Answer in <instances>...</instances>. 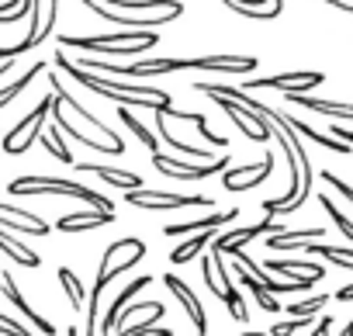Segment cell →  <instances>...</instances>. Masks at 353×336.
<instances>
[{
    "instance_id": "obj_23",
    "label": "cell",
    "mask_w": 353,
    "mask_h": 336,
    "mask_svg": "<svg viewBox=\"0 0 353 336\" xmlns=\"http://www.w3.org/2000/svg\"><path fill=\"white\" fill-rule=\"evenodd\" d=\"M325 229L322 226H305V229H284V233H270L267 236V246L274 253H288V250H301L305 243H315L322 239Z\"/></svg>"
},
{
    "instance_id": "obj_37",
    "label": "cell",
    "mask_w": 353,
    "mask_h": 336,
    "mask_svg": "<svg viewBox=\"0 0 353 336\" xmlns=\"http://www.w3.org/2000/svg\"><path fill=\"white\" fill-rule=\"evenodd\" d=\"M325 305H329V295H312V298H301V302L284 305V312H288L291 319H315L319 308H325Z\"/></svg>"
},
{
    "instance_id": "obj_34",
    "label": "cell",
    "mask_w": 353,
    "mask_h": 336,
    "mask_svg": "<svg viewBox=\"0 0 353 336\" xmlns=\"http://www.w3.org/2000/svg\"><path fill=\"white\" fill-rule=\"evenodd\" d=\"M56 277H59V284H63V291H66V298H70V308H73V312H83V308H87L83 281H80L70 267H59V270H56Z\"/></svg>"
},
{
    "instance_id": "obj_36",
    "label": "cell",
    "mask_w": 353,
    "mask_h": 336,
    "mask_svg": "<svg viewBox=\"0 0 353 336\" xmlns=\"http://www.w3.org/2000/svg\"><path fill=\"white\" fill-rule=\"evenodd\" d=\"M118 118H121V125H125V128H128V132H132V135H135V139H139V142H142L149 152H159L156 135H152V132H149V128H145V125H142V121H139V118H135L128 108H118Z\"/></svg>"
},
{
    "instance_id": "obj_43",
    "label": "cell",
    "mask_w": 353,
    "mask_h": 336,
    "mask_svg": "<svg viewBox=\"0 0 353 336\" xmlns=\"http://www.w3.org/2000/svg\"><path fill=\"white\" fill-rule=\"evenodd\" d=\"M319 177H322V181H325V184H329V188H332V191L339 195V198H346V201L353 205V188H350V184H346L343 177H336L332 170H319Z\"/></svg>"
},
{
    "instance_id": "obj_9",
    "label": "cell",
    "mask_w": 353,
    "mask_h": 336,
    "mask_svg": "<svg viewBox=\"0 0 353 336\" xmlns=\"http://www.w3.org/2000/svg\"><path fill=\"white\" fill-rule=\"evenodd\" d=\"M288 226L274 222V215H267L260 226H236V229H225L212 239V257H236L239 250H246V243H253L256 236H270V233H284Z\"/></svg>"
},
{
    "instance_id": "obj_4",
    "label": "cell",
    "mask_w": 353,
    "mask_h": 336,
    "mask_svg": "<svg viewBox=\"0 0 353 336\" xmlns=\"http://www.w3.org/2000/svg\"><path fill=\"white\" fill-rule=\"evenodd\" d=\"M8 195L11 198H35V195H59V198H80V201H87L90 208H97V212H114V201L111 198H104V195H97L94 188H83V184H77V181H66V177H18V181H11L8 184Z\"/></svg>"
},
{
    "instance_id": "obj_15",
    "label": "cell",
    "mask_w": 353,
    "mask_h": 336,
    "mask_svg": "<svg viewBox=\"0 0 353 336\" xmlns=\"http://www.w3.org/2000/svg\"><path fill=\"white\" fill-rule=\"evenodd\" d=\"M0 229L4 233H21V236H39V239H46L52 233V226H46V219L32 215L28 208L8 205V201H0Z\"/></svg>"
},
{
    "instance_id": "obj_51",
    "label": "cell",
    "mask_w": 353,
    "mask_h": 336,
    "mask_svg": "<svg viewBox=\"0 0 353 336\" xmlns=\"http://www.w3.org/2000/svg\"><path fill=\"white\" fill-rule=\"evenodd\" d=\"M66 336H80V329H77V326H70V329H66Z\"/></svg>"
},
{
    "instance_id": "obj_31",
    "label": "cell",
    "mask_w": 353,
    "mask_h": 336,
    "mask_svg": "<svg viewBox=\"0 0 353 336\" xmlns=\"http://www.w3.org/2000/svg\"><path fill=\"white\" fill-rule=\"evenodd\" d=\"M301 253H319V257H325L329 264H336V267H343V270H353V246H329V243L315 239V243H305Z\"/></svg>"
},
{
    "instance_id": "obj_32",
    "label": "cell",
    "mask_w": 353,
    "mask_h": 336,
    "mask_svg": "<svg viewBox=\"0 0 353 336\" xmlns=\"http://www.w3.org/2000/svg\"><path fill=\"white\" fill-rule=\"evenodd\" d=\"M39 142H42V146H46V152H49V156H56L59 163H66V166L73 163V152H70V146H66V139H63V128H59L56 121L42 128Z\"/></svg>"
},
{
    "instance_id": "obj_38",
    "label": "cell",
    "mask_w": 353,
    "mask_h": 336,
    "mask_svg": "<svg viewBox=\"0 0 353 336\" xmlns=\"http://www.w3.org/2000/svg\"><path fill=\"white\" fill-rule=\"evenodd\" d=\"M101 295H104V288H90V295H87V329H83V336H101V322H97V315H101Z\"/></svg>"
},
{
    "instance_id": "obj_27",
    "label": "cell",
    "mask_w": 353,
    "mask_h": 336,
    "mask_svg": "<svg viewBox=\"0 0 353 336\" xmlns=\"http://www.w3.org/2000/svg\"><path fill=\"white\" fill-rule=\"evenodd\" d=\"M284 121H288L301 139H308V142H315V146H322V149H332V152H339V156H350V149H353V146H346V142H339V139H332V135H325V132L312 128V125H308V121H301L298 115H284Z\"/></svg>"
},
{
    "instance_id": "obj_12",
    "label": "cell",
    "mask_w": 353,
    "mask_h": 336,
    "mask_svg": "<svg viewBox=\"0 0 353 336\" xmlns=\"http://www.w3.org/2000/svg\"><path fill=\"white\" fill-rule=\"evenodd\" d=\"M325 77L319 70H294V73H274V77H250L243 87L250 90H281V94H305L312 87H319Z\"/></svg>"
},
{
    "instance_id": "obj_48",
    "label": "cell",
    "mask_w": 353,
    "mask_h": 336,
    "mask_svg": "<svg viewBox=\"0 0 353 336\" xmlns=\"http://www.w3.org/2000/svg\"><path fill=\"white\" fill-rule=\"evenodd\" d=\"M336 302H353V281H350V284H343V288L336 291Z\"/></svg>"
},
{
    "instance_id": "obj_10",
    "label": "cell",
    "mask_w": 353,
    "mask_h": 336,
    "mask_svg": "<svg viewBox=\"0 0 353 336\" xmlns=\"http://www.w3.org/2000/svg\"><path fill=\"white\" fill-rule=\"evenodd\" d=\"M208 97L222 108V115H229V121H232L246 139H253V142H270V139H274V125L267 121V115L250 111V108H243V104H236V101H229V97H219V94H208Z\"/></svg>"
},
{
    "instance_id": "obj_42",
    "label": "cell",
    "mask_w": 353,
    "mask_h": 336,
    "mask_svg": "<svg viewBox=\"0 0 353 336\" xmlns=\"http://www.w3.org/2000/svg\"><path fill=\"white\" fill-rule=\"evenodd\" d=\"M308 326H312V319H284V322L270 326V336H294V333H301Z\"/></svg>"
},
{
    "instance_id": "obj_53",
    "label": "cell",
    "mask_w": 353,
    "mask_h": 336,
    "mask_svg": "<svg viewBox=\"0 0 353 336\" xmlns=\"http://www.w3.org/2000/svg\"><path fill=\"white\" fill-rule=\"evenodd\" d=\"M339 336H343V333H339Z\"/></svg>"
},
{
    "instance_id": "obj_2",
    "label": "cell",
    "mask_w": 353,
    "mask_h": 336,
    "mask_svg": "<svg viewBox=\"0 0 353 336\" xmlns=\"http://www.w3.org/2000/svg\"><path fill=\"white\" fill-rule=\"evenodd\" d=\"M56 70L59 73H66L73 83H80V87H87V90H94V94H101V97H108V101H114V104H121V108H166V104H173V97H170V90H163V87H135V83H128V80H114V77H101V73H90V70H80L63 49H56Z\"/></svg>"
},
{
    "instance_id": "obj_29",
    "label": "cell",
    "mask_w": 353,
    "mask_h": 336,
    "mask_svg": "<svg viewBox=\"0 0 353 336\" xmlns=\"http://www.w3.org/2000/svg\"><path fill=\"white\" fill-rule=\"evenodd\" d=\"M114 222V212H80V215H63L56 222L59 233H87V229H101V226H111Z\"/></svg>"
},
{
    "instance_id": "obj_46",
    "label": "cell",
    "mask_w": 353,
    "mask_h": 336,
    "mask_svg": "<svg viewBox=\"0 0 353 336\" xmlns=\"http://www.w3.org/2000/svg\"><path fill=\"white\" fill-rule=\"evenodd\" d=\"M332 139H339V142H346V146H353V128H346V125H332Z\"/></svg>"
},
{
    "instance_id": "obj_14",
    "label": "cell",
    "mask_w": 353,
    "mask_h": 336,
    "mask_svg": "<svg viewBox=\"0 0 353 336\" xmlns=\"http://www.w3.org/2000/svg\"><path fill=\"white\" fill-rule=\"evenodd\" d=\"M163 312H166V305L163 302H128V308L118 315V333L114 336H142V333H149L159 319H163Z\"/></svg>"
},
{
    "instance_id": "obj_39",
    "label": "cell",
    "mask_w": 353,
    "mask_h": 336,
    "mask_svg": "<svg viewBox=\"0 0 353 336\" xmlns=\"http://www.w3.org/2000/svg\"><path fill=\"white\" fill-rule=\"evenodd\" d=\"M319 205H322V212L332 219V226H336V229H339V233H343L350 243H353V222H350V219H346V215H343L336 205H332V198H329V195H319Z\"/></svg>"
},
{
    "instance_id": "obj_45",
    "label": "cell",
    "mask_w": 353,
    "mask_h": 336,
    "mask_svg": "<svg viewBox=\"0 0 353 336\" xmlns=\"http://www.w3.org/2000/svg\"><path fill=\"white\" fill-rule=\"evenodd\" d=\"M329 333H332V315H322V319L312 326V333H308V336H329Z\"/></svg>"
},
{
    "instance_id": "obj_26",
    "label": "cell",
    "mask_w": 353,
    "mask_h": 336,
    "mask_svg": "<svg viewBox=\"0 0 353 336\" xmlns=\"http://www.w3.org/2000/svg\"><path fill=\"white\" fill-rule=\"evenodd\" d=\"M263 270H267V274H284L288 281H294V277L325 281V267H322V264H312V260H270Z\"/></svg>"
},
{
    "instance_id": "obj_13",
    "label": "cell",
    "mask_w": 353,
    "mask_h": 336,
    "mask_svg": "<svg viewBox=\"0 0 353 336\" xmlns=\"http://www.w3.org/2000/svg\"><path fill=\"white\" fill-rule=\"evenodd\" d=\"M270 174H274V156L267 152L260 163H246V166H236V170H225L222 174V188L229 195H246V191L267 184Z\"/></svg>"
},
{
    "instance_id": "obj_49",
    "label": "cell",
    "mask_w": 353,
    "mask_h": 336,
    "mask_svg": "<svg viewBox=\"0 0 353 336\" xmlns=\"http://www.w3.org/2000/svg\"><path fill=\"white\" fill-rule=\"evenodd\" d=\"M142 336H173V329H170V326H152V329L142 333Z\"/></svg>"
},
{
    "instance_id": "obj_8",
    "label": "cell",
    "mask_w": 353,
    "mask_h": 336,
    "mask_svg": "<svg viewBox=\"0 0 353 336\" xmlns=\"http://www.w3.org/2000/svg\"><path fill=\"white\" fill-rule=\"evenodd\" d=\"M152 166H156L163 177H176V181H205V177H215V174H225V170H229V156L222 152V156L212 159V163H184V159H176V156L152 152Z\"/></svg>"
},
{
    "instance_id": "obj_28",
    "label": "cell",
    "mask_w": 353,
    "mask_h": 336,
    "mask_svg": "<svg viewBox=\"0 0 353 336\" xmlns=\"http://www.w3.org/2000/svg\"><path fill=\"white\" fill-rule=\"evenodd\" d=\"M0 253H8L14 264H21V267H28V270H39V267H42V257H39L28 243H21L14 233H4V229H0Z\"/></svg>"
},
{
    "instance_id": "obj_40",
    "label": "cell",
    "mask_w": 353,
    "mask_h": 336,
    "mask_svg": "<svg viewBox=\"0 0 353 336\" xmlns=\"http://www.w3.org/2000/svg\"><path fill=\"white\" fill-rule=\"evenodd\" d=\"M201 281H205V288H208V291H212L219 302L225 298V288L219 284V274H215V264H212V257H205V260H201Z\"/></svg>"
},
{
    "instance_id": "obj_16",
    "label": "cell",
    "mask_w": 353,
    "mask_h": 336,
    "mask_svg": "<svg viewBox=\"0 0 353 336\" xmlns=\"http://www.w3.org/2000/svg\"><path fill=\"white\" fill-rule=\"evenodd\" d=\"M163 284H166V291L184 305V312L191 315V322H194V329L201 333V336H208V315H205V305H201V298L191 291V284L184 281V277H176V274H163L159 277Z\"/></svg>"
},
{
    "instance_id": "obj_5",
    "label": "cell",
    "mask_w": 353,
    "mask_h": 336,
    "mask_svg": "<svg viewBox=\"0 0 353 336\" xmlns=\"http://www.w3.org/2000/svg\"><path fill=\"white\" fill-rule=\"evenodd\" d=\"M145 257V243L139 239V236H125V239H114V243H108V250H104V257H101V267H97V288H108L118 274H125V270H132L139 260Z\"/></svg>"
},
{
    "instance_id": "obj_24",
    "label": "cell",
    "mask_w": 353,
    "mask_h": 336,
    "mask_svg": "<svg viewBox=\"0 0 353 336\" xmlns=\"http://www.w3.org/2000/svg\"><path fill=\"white\" fill-rule=\"evenodd\" d=\"M222 4L250 21H274L284 11V0H222Z\"/></svg>"
},
{
    "instance_id": "obj_30",
    "label": "cell",
    "mask_w": 353,
    "mask_h": 336,
    "mask_svg": "<svg viewBox=\"0 0 353 336\" xmlns=\"http://www.w3.org/2000/svg\"><path fill=\"white\" fill-rule=\"evenodd\" d=\"M232 274H236V281H239V284H243V288L253 295V302H256L263 312H284V305L277 302V295H270V291H267L260 281H253V277L243 270V264H236V270H232Z\"/></svg>"
},
{
    "instance_id": "obj_47",
    "label": "cell",
    "mask_w": 353,
    "mask_h": 336,
    "mask_svg": "<svg viewBox=\"0 0 353 336\" xmlns=\"http://www.w3.org/2000/svg\"><path fill=\"white\" fill-rule=\"evenodd\" d=\"M319 4H329V8H336V11L353 14V0H319Z\"/></svg>"
},
{
    "instance_id": "obj_44",
    "label": "cell",
    "mask_w": 353,
    "mask_h": 336,
    "mask_svg": "<svg viewBox=\"0 0 353 336\" xmlns=\"http://www.w3.org/2000/svg\"><path fill=\"white\" fill-rule=\"evenodd\" d=\"M0 333H4V336H35L28 326H21L18 319H11V315H4V312H0Z\"/></svg>"
},
{
    "instance_id": "obj_22",
    "label": "cell",
    "mask_w": 353,
    "mask_h": 336,
    "mask_svg": "<svg viewBox=\"0 0 353 336\" xmlns=\"http://www.w3.org/2000/svg\"><path fill=\"white\" fill-rule=\"evenodd\" d=\"M77 170L94 174L97 181H104V184H111V188H118V191L145 188V184H142V177H139L135 170H114V166H101V163H77Z\"/></svg>"
},
{
    "instance_id": "obj_20",
    "label": "cell",
    "mask_w": 353,
    "mask_h": 336,
    "mask_svg": "<svg viewBox=\"0 0 353 336\" xmlns=\"http://www.w3.org/2000/svg\"><path fill=\"white\" fill-rule=\"evenodd\" d=\"M288 104L294 108H305V111H315V115H325L332 121H353V104H343V101H322V97H308V94H284Z\"/></svg>"
},
{
    "instance_id": "obj_19",
    "label": "cell",
    "mask_w": 353,
    "mask_h": 336,
    "mask_svg": "<svg viewBox=\"0 0 353 336\" xmlns=\"http://www.w3.org/2000/svg\"><path fill=\"white\" fill-rule=\"evenodd\" d=\"M152 281H156V277H149V274H139L135 281H128V284H125V288L114 295L111 308H104V319H101V336H111V329L118 326V315H121V312L128 308V302H132V298H135L142 288H149Z\"/></svg>"
},
{
    "instance_id": "obj_7",
    "label": "cell",
    "mask_w": 353,
    "mask_h": 336,
    "mask_svg": "<svg viewBox=\"0 0 353 336\" xmlns=\"http://www.w3.org/2000/svg\"><path fill=\"white\" fill-rule=\"evenodd\" d=\"M125 201L132 208H142V212H173V208H212L215 198H208V195H166V191L135 188V191H125Z\"/></svg>"
},
{
    "instance_id": "obj_21",
    "label": "cell",
    "mask_w": 353,
    "mask_h": 336,
    "mask_svg": "<svg viewBox=\"0 0 353 336\" xmlns=\"http://www.w3.org/2000/svg\"><path fill=\"white\" fill-rule=\"evenodd\" d=\"M236 219H239V208H225V212H215V215H208V219L163 226V236H194V233H215L219 226H232Z\"/></svg>"
},
{
    "instance_id": "obj_3",
    "label": "cell",
    "mask_w": 353,
    "mask_h": 336,
    "mask_svg": "<svg viewBox=\"0 0 353 336\" xmlns=\"http://www.w3.org/2000/svg\"><path fill=\"white\" fill-rule=\"evenodd\" d=\"M56 42L59 49H80L87 56L108 52L114 59H128V56H139L142 49H152L159 35L156 32H111V35H59Z\"/></svg>"
},
{
    "instance_id": "obj_18",
    "label": "cell",
    "mask_w": 353,
    "mask_h": 336,
    "mask_svg": "<svg viewBox=\"0 0 353 336\" xmlns=\"http://www.w3.org/2000/svg\"><path fill=\"white\" fill-rule=\"evenodd\" d=\"M49 87H52V94H56V97L63 101V108H73L77 115H83V121H87V125H94V128H97V132H101V135H104L108 142H114V146H125V142H121V135H118V132H114L111 125H104V121H101L97 115H90V111H87V108H83V104H80V101H77L73 94H70V87L63 83V77H59L56 70H49Z\"/></svg>"
},
{
    "instance_id": "obj_25",
    "label": "cell",
    "mask_w": 353,
    "mask_h": 336,
    "mask_svg": "<svg viewBox=\"0 0 353 336\" xmlns=\"http://www.w3.org/2000/svg\"><path fill=\"white\" fill-rule=\"evenodd\" d=\"M97 4L114 14H159V11L176 8L181 0H97Z\"/></svg>"
},
{
    "instance_id": "obj_33",
    "label": "cell",
    "mask_w": 353,
    "mask_h": 336,
    "mask_svg": "<svg viewBox=\"0 0 353 336\" xmlns=\"http://www.w3.org/2000/svg\"><path fill=\"white\" fill-rule=\"evenodd\" d=\"M42 73H49V59H39V63H35L28 73H21L14 83H8L4 90H0V108H8V104H11L18 94H25V90L32 87V80H35V77H42Z\"/></svg>"
},
{
    "instance_id": "obj_41",
    "label": "cell",
    "mask_w": 353,
    "mask_h": 336,
    "mask_svg": "<svg viewBox=\"0 0 353 336\" xmlns=\"http://www.w3.org/2000/svg\"><path fill=\"white\" fill-rule=\"evenodd\" d=\"M222 302L229 305V315H232L236 322H250V308H246V302H243V295H239L236 288H229Z\"/></svg>"
},
{
    "instance_id": "obj_1",
    "label": "cell",
    "mask_w": 353,
    "mask_h": 336,
    "mask_svg": "<svg viewBox=\"0 0 353 336\" xmlns=\"http://www.w3.org/2000/svg\"><path fill=\"white\" fill-rule=\"evenodd\" d=\"M191 90H198V94H219V97H229V101H236V104H243V108H250V111L267 115V121L274 125V135H277V142H281V149H284V156H288L291 184H288L284 198H267V201H263V212L274 215V219L298 212V208L312 198V177H315V174H312V159H308V152H305V139L284 121V111H277V108H270V104H263V101H253L243 87H225V83H205V80H198V83H191Z\"/></svg>"
},
{
    "instance_id": "obj_6",
    "label": "cell",
    "mask_w": 353,
    "mask_h": 336,
    "mask_svg": "<svg viewBox=\"0 0 353 336\" xmlns=\"http://www.w3.org/2000/svg\"><path fill=\"white\" fill-rule=\"evenodd\" d=\"M49 108H52V94H46L8 135H4V142H0V149H4L8 156H21V152H28L35 142H39V135H42V128L49 125Z\"/></svg>"
},
{
    "instance_id": "obj_17",
    "label": "cell",
    "mask_w": 353,
    "mask_h": 336,
    "mask_svg": "<svg viewBox=\"0 0 353 336\" xmlns=\"http://www.w3.org/2000/svg\"><path fill=\"white\" fill-rule=\"evenodd\" d=\"M0 291L8 295V302H11V305H14V308H18V312H21L39 333H42V336H56V326H52L46 315H39V308H32V302L21 295V288H18V281H14L11 270H0Z\"/></svg>"
},
{
    "instance_id": "obj_11",
    "label": "cell",
    "mask_w": 353,
    "mask_h": 336,
    "mask_svg": "<svg viewBox=\"0 0 353 336\" xmlns=\"http://www.w3.org/2000/svg\"><path fill=\"white\" fill-rule=\"evenodd\" d=\"M56 14H59V0H32V14H28L32 28H28V39H25V42L11 46L14 56H25V52L39 49V46L52 35V28H56Z\"/></svg>"
},
{
    "instance_id": "obj_50",
    "label": "cell",
    "mask_w": 353,
    "mask_h": 336,
    "mask_svg": "<svg viewBox=\"0 0 353 336\" xmlns=\"http://www.w3.org/2000/svg\"><path fill=\"white\" fill-rule=\"evenodd\" d=\"M8 70H14V59H4V63H0V77H4Z\"/></svg>"
},
{
    "instance_id": "obj_35",
    "label": "cell",
    "mask_w": 353,
    "mask_h": 336,
    "mask_svg": "<svg viewBox=\"0 0 353 336\" xmlns=\"http://www.w3.org/2000/svg\"><path fill=\"white\" fill-rule=\"evenodd\" d=\"M212 239H215V233H194L188 243H181V246L170 253V260H173V264H191L205 246H212Z\"/></svg>"
},
{
    "instance_id": "obj_52",
    "label": "cell",
    "mask_w": 353,
    "mask_h": 336,
    "mask_svg": "<svg viewBox=\"0 0 353 336\" xmlns=\"http://www.w3.org/2000/svg\"><path fill=\"white\" fill-rule=\"evenodd\" d=\"M239 336H270V333H253V329H250V333H239Z\"/></svg>"
}]
</instances>
